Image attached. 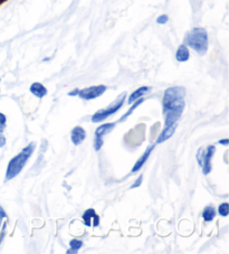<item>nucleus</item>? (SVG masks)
Wrapping results in <instances>:
<instances>
[{"mask_svg":"<svg viewBox=\"0 0 229 254\" xmlns=\"http://www.w3.org/2000/svg\"><path fill=\"white\" fill-rule=\"evenodd\" d=\"M184 96H186V90L181 86H172L165 91L164 99H162L165 127L177 124V121L181 118L184 107H186Z\"/></svg>","mask_w":229,"mask_h":254,"instance_id":"nucleus-1","label":"nucleus"},{"mask_svg":"<svg viewBox=\"0 0 229 254\" xmlns=\"http://www.w3.org/2000/svg\"><path fill=\"white\" fill-rule=\"evenodd\" d=\"M184 45L192 48L198 54L205 55L209 46L208 33L202 27L192 28L184 36Z\"/></svg>","mask_w":229,"mask_h":254,"instance_id":"nucleus-2","label":"nucleus"},{"mask_svg":"<svg viewBox=\"0 0 229 254\" xmlns=\"http://www.w3.org/2000/svg\"><path fill=\"white\" fill-rule=\"evenodd\" d=\"M35 147H36V143L30 142L27 147H25L18 155L15 156L9 161L6 172V181H10V179L18 176L21 170L25 167V165L27 164L30 156L33 155Z\"/></svg>","mask_w":229,"mask_h":254,"instance_id":"nucleus-3","label":"nucleus"},{"mask_svg":"<svg viewBox=\"0 0 229 254\" xmlns=\"http://www.w3.org/2000/svg\"><path fill=\"white\" fill-rule=\"evenodd\" d=\"M125 98H126V93L125 92H123V93L118 95L117 99L114 101L113 103L110 104L108 108L101 109V110H99L98 112H95L94 115L92 116V119H91L92 122H93V124H99V122H102L105 119H108L109 117L114 115V113H116L122 108L123 103H124L125 101Z\"/></svg>","mask_w":229,"mask_h":254,"instance_id":"nucleus-4","label":"nucleus"},{"mask_svg":"<svg viewBox=\"0 0 229 254\" xmlns=\"http://www.w3.org/2000/svg\"><path fill=\"white\" fill-rule=\"evenodd\" d=\"M108 87L105 85H96V86H90L86 87V89L80 90L78 92V96L83 100H94L99 96L102 95L105 91H107Z\"/></svg>","mask_w":229,"mask_h":254,"instance_id":"nucleus-5","label":"nucleus"},{"mask_svg":"<svg viewBox=\"0 0 229 254\" xmlns=\"http://www.w3.org/2000/svg\"><path fill=\"white\" fill-rule=\"evenodd\" d=\"M215 151H216V147L214 144L213 146L210 144V146H208V148H207L205 158L201 165L202 172H204L205 175H208L211 172V159H213V157L215 155Z\"/></svg>","mask_w":229,"mask_h":254,"instance_id":"nucleus-6","label":"nucleus"},{"mask_svg":"<svg viewBox=\"0 0 229 254\" xmlns=\"http://www.w3.org/2000/svg\"><path fill=\"white\" fill-rule=\"evenodd\" d=\"M85 138H86L85 130L80 126L75 127V128L72 130V132H70V139H72V142L75 144V146L81 144L83 141H84Z\"/></svg>","mask_w":229,"mask_h":254,"instance_id":"nucleus-7","label":"nucleus"},{"mask_svg":"<svg viewBox=\"0 0 229 254\" xmlns=\"http://www.w3.org/2000/svg\"><path fill=\"white\" fill-rule=\"evenodd\" d=\"M153 149H155V144H152V146H150V147L147 148V150L144 151V154L142 155V157H140L139 160L135 163L133 169H132V173L139 172V170L143 167V165L147 163V160L149 159V156L151 155V152H152Z\"/></svg>","mask_w":229,"mask_h":254,"instance_id":"nucleus-8","label":"nucleus"},{"mask_svg":"<svg viewBox=\"0 0 229 254\" xmlns=\"http://www.w3.org/2000/svg\"><path fill=\"white\" fill-rule=\"evenodd\" d=\"M175 129H177V124L171 125L169 127H165V129L162 130V132L157 139V143H162L164 141H167V140L170 139L173 135Z\"/></svg>","mask_w":229,"mask_h":254,"instance_id":"nucleus-9","label":"nucleus"},{"mask_svg":"<svg viewBox=\"0 0 229 254\" xmlns=\"http://www.w3.org/2000/svg\"><path fill=\"white\" fill-rule=\"evenodd\" d=\"M190 58V52H189V47L187 45H180L178 47L177 52H175V60L178 61L180 63L187 62V61Z\"/></svg>","mask_w":229,"mask_h":254,"instance_id":"nucleus-10","label":"nucleus"},{"mask_svg":"<svg viewBox=\"0 0 229 254\" xmlns=\"http://www.w3.org/2000/svg\"><path fill=\"white\" fill-rule=\"evenodd\" d=\"M151 91V87L149 86H142V87H139V89H136L133 93H131V95L129 96V99H127V103L131 104L135 102L136 100H139L142 98V96H144L147 93H149V92Z\"/></svg>","mask_w":229,"mask_h":254,"instance_id":"nucleus-11","label":"nucleus"},{"mask_svg":"<svg viewBox=\"0 0 229 254\" xmlns=\"http://www.w3.org/2000/svg\"><path fill=\"white\" fill-rule=\"evenodd\" d=\"M29 90L35 96H37V98H39V99L44 98V96L47 94V89L42 84V83H39V82L33 83V84L30 85Z\"/></svg>","mask_w":229,"mask_h":254,"instance_id":"nucleus-12","label":"nucleus"},{"mask_svg":"<svg viewBox=\"0 0 229 254\" xmlns=\"http://www.w3.org/2000/svg\"><path fill=\"white\" fill-rule=\"evenodd\" d=\"M115 128V124H104L100 126L98 129L95 130V138H102L104 135L109 134L111 131Z\"/></svg>","mask_w":229,"mask_h":254,"instance_id":"nucleus-13","label":"nucleus"},{"mask_svg":"<svg viewBox=\"0 0 229 254\" xmlns=\"http://www.w3.org/2000/svg\"><path fill=\"white\" fill-rule=\"evenodd\" d=\"M7 124V118L3 113L0 112V148L5 147L6 144V137L3 134V131H5Z\"/></svg>","mask_w":229,"mask_h":254,"instance_id":"nucleus-14","label":"nucleus"},{"mask_svg":"<svg viewBox=\"0 0 229 254\" xmlns=\"http://www.w3.org/2000/svg\"><path fill=\"white\" fill-rule=\"evenodd\" d=\"M216 216V209L213 206H207L205 207L204 212H202V218L205 222H211Z\"/></svg>","mask_w":229,"mask_h":254,"instance_id":"nucleus-15","label":"nucleus"},{"mask_svg":"<svg viewBox=\"0 0 229 254\" xmlns=\"http://www.w3.org/2000/svg\"><path fill=\"white\" fill-rule=\"evenodd\" d=\"M96 215V213L93 208H89L86 209L83 214V221H84V224L86 226H92V220H93V217Z\"/></svg>","mask_w":229,"mask_h":254,"instance_id":"nucleus-16","label":"nucleus"},{"mask_svg":"<svg viewBox=\"0 0 229 254\" xmlns=\"http://www.w3.org/2000/svg\"><path fill=\"white\" fill-rule=\"evenodd\" d=\"M69 247L70 250H67L66 253L67 254H72V253H77L78 250H80L83 247V242L81 240H70L69 242Z\"/></svg>","mask_w":229,"mask_h":254,"instance_id":"nucleus-17","label":"nucleus"},{"mask_svg":"<svg viewBox=\"0 0 229 254\" xmlns=\"http://www.w3.org/2000/svg\"><path fill=\"white\" fill-rule=\"evenodd\" d=\"M142 102H143V99L141 98V99H139V100H136L135 102L132 103V108H130V109H129V111H127V112L125 113V115L121 118L120 121H121V122H122V121H125V120H126V118H127V117H130V116L132 115V113H133V111L135 110V109L138 108V107L140 106V104H142Z\"/></svg>","mask_w":229,"mask_h":254,"instance_id":"nucleus-18","label":"nucleus"},{"mask_svg":"<svg viewBox=\"0 0 229 254\" xmlns=\"http://www.w3.org/2000/svg\"><path fill=\"white\" fill-rule=\"evenodd\" d=\"M218 213H219V215H222L224 217L228 216V214H229V205H228V203L220 204L219 207H218Z\"/></svg>","mask_w":229,"mask_h":254,"instance_id":"nucleus-19","label":"nucleus"},{"mask_svg":"<svg viewBox=\"0 0 229 254\" xmlns=\"http://www.w3.org/2000/svg\"><path fill=\"white\" fill-rule=\"evenodd\" d=\"M205 155H206V149H205V148L201 147V148L198 149V152H197V161H198V164H199L200 167H201V165H202V161H204Z\"/></svg>","mask_w":229,"mask_h":254,"instance_id":"nucleus-20","label":"nucleus"},{"mask_svg":"<svg viewBox=\"0 0 229 254\" xmlns=\"http://www.w3.org/2000/svg\"><path fill=\"white\" fill-rule=\"evenodd\" d=\"M168 20H169V17L168 16H167V15H161V16H159L157 18V23L159 24V25H165V24L168 23Z\"/></svg>","mask_w":229,"mask_h":254,"instance_id":"nucleus-21","label":"nucleus"},{"mask_svg":"<svg viewBox=\"0 0 229 254\" xmlns=\"http://www.w3.org/2000/svg\"><path fill=\"white\" fill-rule=\"evenodd\" d=\"M103 143H104V141H103L102 138H95V141H94V148H95V150L99 151L100 149L102 148Z\"/></svg>","mask_w":229,"mask_h":254,"instance_id":"nucleus-22","label":"nucleus"},{"mask_svg":"<svg viewBox=\"0 0 229 254\" xmlns=\"http://www.w3.org/2000/svg\"><path fill=\"white\" fill-rule=\"evenodd\" d=\"M5 218H7V214L5 211H3L2 207H0V226H1V223Z\"/></svg>","mask_w":229,"mask_h":254,"instance_id":"nucleus-23","label":"nucleus"},{"mask_svg":"<svg viewBox=\"0 0 229 254\" xmlns=\"http://www.w3.org/2000/svg\"><path fill=\"white\" fill-rule=\"evenodd\" d=\"M142 181H143V176H140V177H138V179H136V181L134 182V184L133 185L131 186V188H136V187H139L141 184H142Z\"/></svg>","mask_w":229,"mask_h":254,"instance_id":"nucleus-24","label":"nucleus"},{"mask_svg":"<svg viewBox=\"0 0 229 254\" xmlns=\"http://www.w3.org/2000/svg\"><path fill=\"white\" fill-rule=\"evenodd\" d=\"M92 225L94 227H98L100 225V216L96 214V215L93 217V220H92Z\"/></svg>","mask_w":229,"mask_h":254,"instance_id":"nucleus-25","label":"nucleus"},{"mask_svg":"<svg viewBox=\"0 0 229 254\" xmlns=\"http://www.w3.org/2000/svg\"><path fill=\"white\" fill-rule=\"evenodd\" d=\"M6 227H7V225L3 224L2 230H1V232H0V244H1L3 239H5V235H6Z\"/></svg>","mask_w":229,"mask_h":254,"instance_id":"nucleus-26","label":"nucleus"},{"mask_svg":"<svg viewBox=\"0 0 229 254\" xmlns=\"http://www.w3.org/2000/svg\"><path fill=\"white\" fill-rule=\"evenodd\" d=\"M218 143H219V144H224V146H228V144H229V140H228V139L219 140Z\"/></svg>","mask_w":229,"mask_h":254,"instance_id":"nucleus-27","label":"nucleus"},{"mask_svg":"<svg viewBox=\"0 0 229 254\" xmlns=\"http://www.w3.org/2000/svg\"><path fill=\"white\" fill-rule=\"evenodd\" d=\"M78 92H80V90H78V89H74L73 91L69 92L68 95H69V96H75V95L78 94Z\"/></svg>","mask_w":229,"mask_h":254,"instance_id":"nucleus-28","label":"nucleus"}]
</instances>
